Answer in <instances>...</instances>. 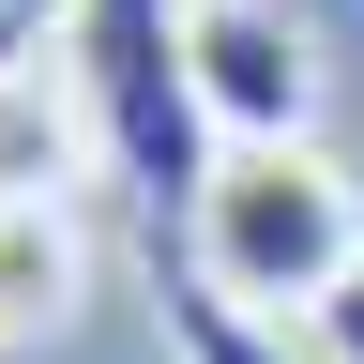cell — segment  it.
Instances as JSON below:
<instances>
[{"label":"cell","instance_id":"6da1fadb","mask_svg":"<svg viewBox=\"0 0 364 364\" xmlns=\"http://www.w3.org/2000/svg\"><path fill=\"white\" fill-rule=\"evenodd\" d=\"M349 258H364V182L318 136H228L182 213V273L228 289L243 318H318Z\"/></svg>","mask_w":364,"mask_h":364},{"label":"cell","instance_id":"7a4b0ae2","mask_svg":"<svg viewBox=\"0 0 364 364\" xmlns=\"http://www.w3.org/2000/svg\"><path fill=\"white\" fill-rule=\"evenodd\" d=\"M61 76L91 107V152L152 198V228L198 213V182L228 152L198 107V0H61Z\"/></svg>","mask_w":364,"mask_h":364},{"label":"cell","instance_id":"3957f363","mask_svg":"<svg viewBox=\"0 0 364 364\" xmlns=\"http://www.w3.org/2000/svg\"><path fill=\"white\" fill-rule=\"evenodd\" d=\"M198 107L213 136H318V46L289 0H198Z\"/></svg>","mask_w":364,"mask_h":364},{"label":"cell","instance_id":"277c9868","mask_svg":"<svg viewBox=\"0 0 364 364\" xmlns=\"http://www.w3.org/2000/svg\"><path fill=\"white\" fill-rule=\"evenodd\" d=\"M91 304V228L76 198H0V349L16 334H61Z\"/></svg>","mask_w":364,"mask_h":364},{"label":"cell","instance_id":"5b68a950","mask_svg":"<svg viewBox=\"0 0 364 364\" xmlns=\"http://www.w3.org/2000/svg\"><path fill=\"white\" fill-rule=\"evenodd\" d=\"M46 61H61V46H46ZM76 152H91L76 76H61V91H46V76L0 91V198H76Z\"/></svg>","mask_w":364,"mask_h":364},{"label":"cell","instance_id":"8992f818","mask_svg":"<svg viewBox=\"0 0 364 364\" xmlns=\"http://www.w3.org/2000/svg\"><path fill=\"white\" fill-rule=\"evenodd\" d=\"M167 364H318L289 318H243L228 289H198V273H167Z\"/></svg>","mask_w":364,"mask_h":364},{"label":"cell","instance_id":"52a82bcc","mask_svg":"<svg viewBox=\"0 0 364 364\" xmlns=\"http://www.w3.org/2000/svg\"><path fill=\"white\" fill-rule=\"evenodd\" d=\"M304 349H318V364H364V258L334 273V304H318V318H304Z\"/></svg>","mask_w":364,"mask_h":364}]
</instances>
